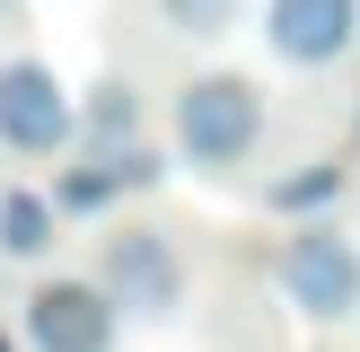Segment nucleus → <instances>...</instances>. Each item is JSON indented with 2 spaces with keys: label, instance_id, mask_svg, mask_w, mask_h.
<instances>
[{
  "label": "nucleus",
  "instance_id": "nucleus-10",
  "mask_svg": "<svg viewBox=\"0 0 360 352\" xmlns=\"http://www.w3.org/2000/svg\"><path fill=\"white\" fill-rule=\"evenodd\" d=\"M158 18H167L176 35H193V44H211V35H229L246 18V0H158Z\"/></svg>",
  "mask_w": 360,
  "mask_h": 352
},
{
  "label": "nucleus",
  "instance_id": "nucleus-12",
  "mask_svg": "<svg viewBox=\"0 0 360 352\" xmlns=\"http://www.w3.org/2000/svg\"><path fill=\"white\" fill-rule=\"evenodd\" d=\"M0 352H27V344H18V334H9V326H0Z\"/></svg>",
  "mask_w": 360,
  "mask_h": 352
},
{
  "label": "nucleus",
  "instance_id": "nucleus-8",
  "mask_svg": "<svg viewBox=\"0 0 360 352\" xmlns=\"http://www.w3.org/2000/svg\"><path fill=\"white\" fill-rule=\"evenodd\" d=\"M62 246V211L44 185H0V264H44Z\"/></svg>",
  "mask_w": 360,
  "mask_h": 352
},
{
  "label": "nucleus",
  "instance_id": "nucleus-3",
  "mask_svg": "<svg viewBox=\"0 0 360 352\" xmlns=\"http://www.w3.org/2000/svg\"><path fill=\"white\" fill-rule=\"evenodd\" d=\"M79 141V97L62 88V70L9 53L0 62V158H70Z\"/></svg>",
  "mask_w": 360,
  "mask_h": 352
},
{
  "label": "nucleus",
  "instance_id": "nucleus-7",
  "mask_svg": "<svg viewBox=\"0 0 360 352\" xmlns=\"http://www.w3.org/2000/svg\"><path fill=\"white\" fill-rule=\"evenodd\" d=\"M352 35H360V0H264V44L299 70L343 62Z\"/></svg>",
  "mask_w": 360,
  "mask_h": 352
},
{
  "label": "nucleus",
  "instance_id": "nucleus-6",
  "mask_svg": "<svg viewBox=\"0 0 360 352\" xmlns=\"http://www.w3.org/2000/svg\"><path fill=\"white\" fill-rule=\"evenodd\" d=\"M158 176H167V168H158V150L123 141V150H79L44 194H53V211H62V220H105L123 194H150Z\"/></svg>",
  "mask_w": 360,
  "mask_h": 352
},
{
  "label": "nucleus",
  "instance_id": "nucleus-4",
  "mask_svg": "<svg viewBox=\"0 0 360 352\" xmlns=\"http://www.w3.org/2000/svg\"><path fill=\"white\" fill-rule=\"evenodd\" d=\"M281 291H290V308L316 317V326L360 317V246L334 220H299L290 238H281Z\"/></svg>",
  "mask_w": 360,
  "mask_h": 352
},
{
  "label": "nucleus",
  "instance_id": "nucleus-1",
  "mask_svg": "<svg viewBox=\"0 0 360 352\" xmlns=\"http://www.w3.org/2000/svg\"><path fill=\"white\" fill-rule=\"evenodd\" d=\"M255 141H264V88L246 70H202V80L176 88V150H185V168L229 176V168L255 158Z\"/></svg>",
  "mask_w": 360,
  "mask_h": 352
},
{
  "label": "nucleus",
  "instance_id": "nucleus-5",
  "mask_svg": "<svg viewBox=\"0 0 360 352\" xmlns=\"http://www.w3.org/2000/svg\"><path fill=\"white\" fill-rule=\"evenodd\" d=\"M115 299L88 273H53L18 299V344L27 352H115Z\"/></svg>",
  "mask_w": 360,
  "mask_h": 352
},
{
  "label": "nucleus",
  "instance_id": "nucleus-2",
  "mask_svg": "<svg viewBox=\"0 0 360 352\" xmlns=\"http://www.w3.org/2000/svg\"><path fill=\"white\" fill-rule=\"evenodd\" d=\"M88 282L115 299V317H141V326H167V317L185 308V256H176V238L150 229V220H115L105 229Z\"/></svg>",
  "mask_w": 360,
  "mask_h": 352
},
{
  "label": "nucleus",
  "instance_id": "nucleus-13",
  "mask_svg": "<svg viewBox=\"0 0 360 352\" xmlns=\"http://www.w3.org/2000/svg\"><path fill=\"white\" fill-rule=\"evenodd\" d=\"M9 9H18V0H0V27H9Z\"/></svg>",
  "mask_w": 360,
  "mask_h": 352
},
{
  "label": "nucleus",
  "instance_id": "nucleus-9",
  "mask_svg": "<svg viewBox=\"0 0 360 352\" xmlns=\"http://www.w3.org/2000/svg\"><path fill=\"white\" fill-rule=\"evenodd\" d=\"M79 141H88V150H123V141H141V88L132 80H97L79 97Z\"/></svg>",
  "mask_w": 360,
  "mask_h": 352
},
{
  "label": "nucleus",
  "instance_id": "nucleus-11",
  "mask_svg": "<svg viewBox=\"0 0 360 352\" xmlns=\"http://www.w3.org/2000/svg\"><path fill=\"white\" fill-rule=\"evenodd\" d=\"M334 194H343V168L316 158L308 176H281V185H273V211H316V203H334Z\"/></svg>",
  "mask_w": 360,
  "mask_h": 352
}]
</instances>
